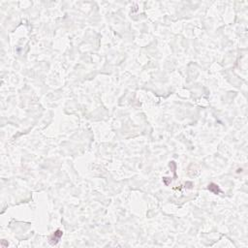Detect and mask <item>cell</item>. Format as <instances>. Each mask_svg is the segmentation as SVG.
<instances>
[{"label": "cell", "mask_w": 248, "mask_h": 248, "mask_svg": "<svg viewBox=\"0 0 248 248\" xmlns=\"http://www.w3.org/2000/svg\"><path fill=\"white\" fill-rule=\"evenodd\" d=\"M208 190L210 192H212L213 194H219L220 193V189L218 187V185L214 184V183H210L208 185Z\"/></svg>", "instance_id": "2"}, {"label": "cell", "mask_w": 248, "mask_h": 248, "mask_svg": "<svg viewBox=\"0 0 248 248\" xmlns=\"http://www.w3.org/2000/svg\"><path fill=\"white\" fill-rule=\"evenodd\" d=\"M63 235V232L61 230H57L55 231V233L53 234V235L50 237V242L52 244H56L57 242H59L60 239H61V236H62Z\"/></svg>", "instance_id": "1"}]
</instances>
